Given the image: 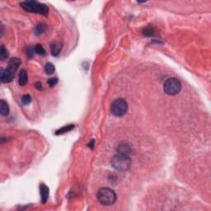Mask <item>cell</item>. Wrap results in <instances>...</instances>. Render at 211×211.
<instances>
[{
	"label": "cell",
	"mask_w": 211,
	"mask_h": 211,
	"mask_svg": "<svg viewBox=\"0 0 211 211\" xmlns=\"http://www.w3.org/2000/svg\"><path fill=\"white\" fill-rule=\"evenodd\" d=\"M74 128V125H65L64 127H62L61 129H59V130H57L55 134H65V133H67V132L70 131L71 129H73Z\"/></svg>",
	"instance_id": "obj_13"
},
{
	"label": "cell",
	"mask_w": 211,
	"mask_h": 211,
	"mask_svg": "<svg viewBox=\"0 0 211 211\" xmlns=\"http://www.w3.org/2000/svg\"><path fill=\"white\" fill-rule=\"evenodd\" d=\"M27 72L26 70H21L20 74H19V80H18V82L20 86H24L27 82Z\"/></svg>",
	"instance_id": "obj_12"
},
{
	"label": "cell",
	"mask_w": 211,
	"mask_h": 211,
	"mask_svg": "<svg viewBox=\"0 0 211 211\" xmlns=\"http://www.w3.org/2000/svg\"><path fill=\"white\" fill-rule=\"evenodd\" d=\"M51 54L53 56H57L59 54V52L61 51L62 45L59 42H54L51 45Z\"/></svg>",
	"instance_id": "obj_10"
},
{
	"label": "cell",
	"mask_w": 211,
	"mask_h": 211,
	"mask_svg": "<svg viewBox=\"0 0 211 211\" xmlns=\"http://www.w3.org/2000/svg\"><path fill=\"white\" fill-rule=\"evenodd\" d=\"M117 152L121 154L129 155L131 152V149H130V146L127 144H121L117 148Z\"/></svg>",
	"instance_id": "obj_9"
},
{
	"label": "cell",
	"mask_w": 211,
	"mask_h": 211,
	"mask_svg": "<svg viewBox=\"0 0 211 211\" xmlns=\"http://www.w3.org/2000/svg\"><path fill=\"white\" fill-rule=\"evenodd\" d=\"M22 102L23 103L24 105H29L30 103L31 102V97L28 94H26V95L22 96Z\"/></svg>",
	"instance_id": "obj_18"
},
{
	"label": "cell",
	"mask_w": 211,
	"mask_h": 211,
	"mask_svg": "<svg viewBox=\"0 0 211 211\" xmlns=\"http://www.w3.org/2000/svg\"><path fill=\"white\" fill-rule=\"evenodd\" d=\"M14 75H15V73L9 70V69H6V70L1 69V71H0L1 82H3V83L12 82L13 78H14Z\"/></svg>",
	"instance_id": "obj_6"
},
{
	"label": "cell",
	"mask_w": 211,
	"mask_h": 211,
	"mask_svg": "<svg viewBox=\"0 0 211 211\" xmlns=\"http://www.w3.org/2000/svg\"><path fill=\"white\" fill-rule=\"evenodd\" d=\"M34 49H35V52H36V54H41V55H42V56H45L46 54V50L44 49V47L42 46L41 45H39V44L36 45V46L34 47Z\"/></svg>",
	"instance_id": "obj_15"
},
{
	"label": "cell",
	"mask_w": 211,
	"mask_h": 211,
	"mask_svg": "<svg viewBox=\"0 0 211 211\" xmlns=\"http://www.w3.org/2000/svg\"><path fill=\"white\" fill-rule=\"evenodd\" d=\"M144 35L146 36H153V30L151 28H147L144 30Z\"/></svg>",
	"instance_id": "obj_21"
},
{
	"label": "cell",
	"mask_w": 211,
	"mask_h": 211,
	"mask_svg": "<svg viewBox=\"0 0 211 211\" xmlns=\"http://www.w3.org/2000/svg\"><path fill=\"white\" fill-rule=\"evenodd\" d=\"M34 52H35V49H34V48H31V47H30V48H28V49L26 50V54L28 59H31V58L34 56Z\"/></svg>",
	"instance_id": "obj_19"
},
{
	"label": "cell",
	"mask_w": 211,
	"mask_h": 211,
	"mask_svg": "<svg viewBox=\"0 0 211 211\" xmlns=\"http://www.w3.org/2000/svg\"><path fill=\"white\" fill-rule=\"evenodd\" d=\"M45 31H46V25L44 23H40L36 27L35 32L36 36H41V34L44 33Z\"/></svg>",
	"instance_id": "obj_14"
},
{
	"label": "cell",
	"mask_w": 211,
	"mask_h": 211,
	"mask_svg": "<svg viewBox=\"0 0 211 211\" xmlns=\"http://www.w3.org/2000/svg\"><path fill=\"white\" fill-rule=\"evenodd\" d=\"M98 201L102 205L109 206L113 205L116 201V192L108 187L101 188L97 195Z\"/></svg>",
	"instance_id": "obj_3"
},
{
	"label": "cell",
	"mask_w": 211,
	"mask_h": 211,
	"mask_svg": "<svg viewBox=\"0 0 211 211\" xmlns=\"http://www.w3.org/2000/svg\"><path fill=\"white\" fill-rule=\"evenodd\" d=\"M21 63H22V61H21L20 59H18V58H12L10 59L9 63H8V69L15 73L18 69V67L20 66Z\"/></svg>",
	"instance_id": "obj_8"
},
{
	"label": "cell",
	"mask_w": 211,
	"mask_h": 211,
	"mask_svg": "<svg viewBox=\"0 0 211 211\" xmlns=\"http://www.w3.org/2000/svg\"><path fill=\"white\" fill-rule=\"evenodd\" d=\"M58 83V78H50L48 80V84H49L50 87H54V85H56Z\"/></svg>",
	"instance_id": "obj_20"
},
{
	"label": "cell",
	"mask_w": 211,
	"mask_h": 211,
	"mask_svg": "<svg viewBox=\"0 0 211 211\" xmlns=\"http://www.w3.org/2000/svg\"><path fill=\"white\" fill-rule=\"evenodd\" d=\"M181 83L176 78H169L165 81L163 84V90L167 95L175 96L181 90Z\"/></svg>",
	"instance_id": "obj_4"
},
{
	"label": "cell",
	"mask_w": 211,
	"mask_h": 211,
	"mask_svg": "<svg viewBox=\"0 0 211 211\" xmlns=\"http://www.w3.org/2000/svg\"><path fill=\"white\" fill-rule=\"evenodd\" d=\"M0 112L3 116H7L9 113V106L4 100L0 101Z\"/></svg>",
	"instance_id": "obj_11"
},
{
	"label": "cell",
	"mask_w": 211,
	"mask_h": 211,
	"mask_svg": "<svg viewBox=\"0 0 211 211\" xmlns=\"http://www.w3.org/2000/svg\"><path fill=\"white\" fill-rule=\"evenodd\" d=\"M128 111V103L123 98H118L112 102L111 106V113L115 116H123Z\"/></svg>",
	"instance_id": "obj_5"
},
{
	"label": "cell",
	"mask_w": 211,
	"mask_h": 211,
	"mask_svg": "<svg viewBox=\"0 0 211 211\" xmlns=\"http://www.w3.org/2000/svg\"><path fill=\"white\" fill-rule=\"evenodd\" d=\"M8 57V50L6 49L5 47H4V46H1V49H0V59H1V60H4V59H7Z\"/></svg>",
	"instance_id": "obj_17"
},
{
	"label": "cell",
	"mask_w": 211,
	"mask_h": 211,
	"mask_svg": "<svg viewBox=\"0 0 211 211\" xmlns=\"http://www.w3.org/2000/svg\"><path fill=\"white\" fill-rule=\"evenodd\" d=\"M20 5L26 12L36 13L43 16H47L49 13V8L47 7V5L44 3H39L37 1H34V0L26 1V2L21 3Z\"/></svg>",
	"instance_id": "obj_1"
},
{
	"label": "cell",
	"mask_w": 211,
	"mask_h": 211,
	"mask_svg": "<svg viewBox=\"0 0 211 211\" xmlns=\"http://www.w3.org/2000/svg\"><path fill=\"white\" fill-rule=\"evenodd\" d=\"M111 166L119 172H125L130 167L131 160L129 155L117 153L111 160Z\"/></svg>",
	"instance_id": "obj_2"
},
{
	"label": "cell",
	"mask_w": 211,
	"mask_h": 211,
	"mask_svg": "<svg viewBox=\"0 0 211 211\" xmlns=\"http://www.w3.org/2000/svg\"><path fill=\"white\" fill-rule=\"evenodd\" d=\"M40 192H41V201L42 203H46L48 197H49V188L45 184H41L40 185Z\"/></svg>",
	"instance_id": "obj_7"
},
{
	"label": "cell",
	"mask_w": 211,
	"mask_h": 211,
	"mask_svg": "<svg viewBox=\"0 0 211 211\" xmlns=\"http://www.w3.org/2000/svg\"><path fill=\"white\" fill-rule=\"evenodd\" d=\"M35 87H36V89H38V90H41V89H42V84H41V82H36Z\"/></svg>",
	"instance_id": "obj_22"
},
{
	"label": "cell",
	"mask_w": 211,
	"mask_h": 211,
	"mask_svg": "<svg viewBox=\"0 0 211 211\" xmlns=\"http://www.w3.org/2000/svg\"><path fill=\"white\" fill-rule=\"evenodd\" d=\"M54 65L52 63H47L45 66V71L47 74H52L54 72Z\"/></svg>",
	"instance_id": "obj_16"
}]
</instances>
